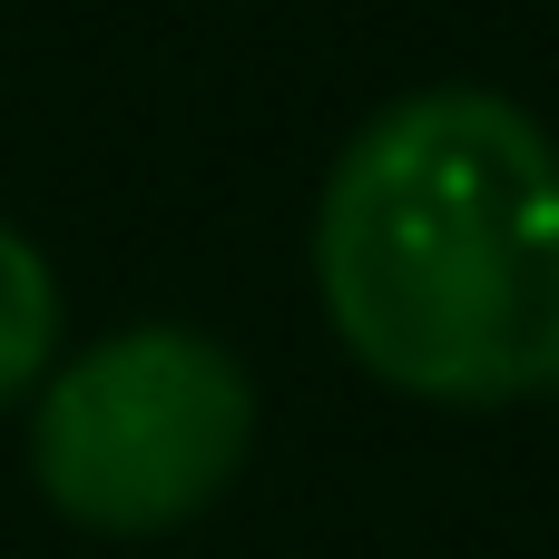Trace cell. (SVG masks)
Instances as JSON below:
<instances>
[{"instance_id":"6da1fadb","label":"cell","mask_w":559,"mask_h":559,"mask_svg":"<svg viewBox=\"0 0 559 559\" xmlns=\"http://www.w3.org/2000/svg\"><path fill=\"white\" fill-rule=\"evenodd\" d=\"M314 285L364 373L413 403L559 383V147L501 88L393 98L324 177Z\"/></svg>"},{"instance_id":"7a4b0ae2","label":"cell","mask_w":559,"mask_h":559,"mask_svg":"<svg viewBox=\"0 0 559 559\" xmlns=\"http://www.w3.org/2000/svg\"><path fill=\"white\" fill-rule=\"evenodd\" d=\"M255 442L246 364L187 324H128L49 373L29 423V472L79 531H177L197 521Z\"/></svg>"},{"instance_id":"3957f363","label":"cell","mask_w":559,"mask_h":559,"mask_svg":"<svg viewBox=\"0 0 559 559\" xmlns=\"http://www.w3.org/2000/svg\"><path fill=\"white\" fill-rule=\"evenodd\" d=\"M49 344H59V285H49L39 246L20 226H0V403H20L49 373Z\"/></svg>"}]
</instances>
